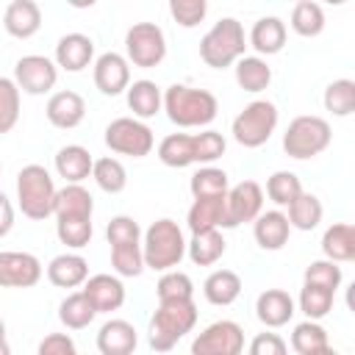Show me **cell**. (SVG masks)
I'll use <instances>...</instances> for the list:
<instances>
[{
    "label": "cell",
    "mask_w": 355,
    "mask_h": 355,
    "mask_svg": "<svg viewBox=\"0 0 355 355\" xmlns=\"http://www.w3.org/2000/svg\"><path fill=\"white\" fill-rule=\"evenodd\" d=\"M58 69H67V72H83L86 67H92L94 61V42L92 36L86 33H64L55 44V58Z\"/></svg>",
    "instance_id": "e0dca14e"
},
{
    "label": "cell",
    "mask_w": 355,
    "mask_h": 355,
    "mask_svg": "<svg viewBox=\"0 0 355 355\" xmlns=\"http://www.w3.org/2000/svg\"><path fill=\"white\" fill-rule=\"evenodd\" d=\"M222 219H225V194L194 197V202H191V208L186 214V225H189L191 233L222 227Z\"/></svg>",
    "instance_id": "f546056e"
},
{
    "label": "cell",
    "mask_w": 355,
    "mask_h": 355,
    "mask_svg": "<svg viewBox=\"0 0 355 355\" xmlns=\"http://www.w3.org/2000/svg\"><path fill=\"white\" fill-rule=\"evenodd\" d=\"M44 116H47V122H50L53 128H58V130H72V128H78V125L83 122V116H86V100H83L78 92H72V89H61V92L50 94V100H47V105H44Z\"/></svg>",
    "instance_id": "2e32d148"
},
{
    "label": "cell",
    "mask_w": 355,
    "mask_h": 355,
    "mask_svg": "<svg viewBox=\"0 0 355 355\" xmlns=\"http://www.w3.org/2000/svg\"><path fill=\"white\" fill-rule=\"evenodd\" d=\"M92 216H55V236L69 250H83L92 241Z\"/></svg>",
    "instance_id": "74e56055"
},
{
    "label": "cell",
    "mask_w": 355,
    "mask_h": 355,
    "mask_svg": "<svg viewBox=\"0 0 355 355\" xmlns=\"http://www.w3.org/2000/svg\"><path fill=\"white\" fill-rule=\"evenodd\" d=\"M78 347L67 333H50L39 344V355H75Z\"/></svg>",
    "instance_id": "816d5d0a"
},
{
    "label": "cell",
    "mask_w": 355,
    "mask_h": 355,
    "mask_svg": "<svg viewBox=\"0 0 355 355\" xmlns=\"http://www.w3.org/2000/svg\"><path fill=\"white\" fill-rule=\"evenodd\" d=\"M105 239L111 247H122V244H141V227L133 216H111L108 227H105Z\"/></svg>",
    "instance_id": "c3c4849f"
},
{
    "label": "cell",
    "mask_w": 355,
    "mask_h": 355,
    "mask_svg": "<svg viewBox=\"0 0 355 355\" xmlns=\"http://www.w3.org/2000/svg\"><path fill=\"white\" fill-rule=\"evenodd\" d=\"M111 269L119 277H139L147 269L144 266V255H141V244L111 247Z\"/></svg>",
    "instance_id": "ee69618b"
},
{
    "label": "cell",
    "mask_w": 355,
    "mask_h": 355,
    "mask_svg": "<svg viewBox=\"0 0 355 355\" xmlns=\"http://www.w3.org/2000/svg\"><path fill=\"white\" fill-rule=\"evenodd\" d=\"M89 302L94 305L97 313H111V311H119L125 305V286H122V277L119 275H92L83 280V288H80Z\"/></svg>",
    "instance_id": "9a60e30c"
},
{
    "label": "cell",
    "mask_w": 355,
    "mask_h": 355,
    "mask_svg": "<svg viewBox=\"0 0 355 355\" xmlns=\"http://www.w3.org/2000/svg\"><path fill=\"white\" fill-rule=\"evenodd\" d=\"M166 6L180 28H197L208 14V0H166Z\"/></svg>",
    "instance_id": "681fc988"
},
{
    "label": "cell",
    "mask_w": 355,
    "mask_h": 355,
    "mask_svg": "<svg viewBox=\"0 0 355 355\" xmlns=\"http://www.w3.org/2000/svg\"><path fill=\"white\" fill-rule=\"evenodd\" d=\"M55 202V180L42 164H28L17 172V205L22 216L42 222L53 216Z\"/></svg>",
    "instance_id": "5b68a950"
},
{
    "label": "cell",
    "mask_w": 355,
    "mask_h": 355,
    "mask_svg": "<svg viewBox=\"0 0 355 355\" xmlns=\"http://www.w3.org/2000/svg\"><path fill=\"white\" fill-rule=\"evenodd\" d=\"M230 189V178L225 169L219 166H211V164H202L191 180H189V191L191 197H214V194H227Z\"/></svg>",
    "instance_id": "f35d334b"
},
{
    "label": "cell",
    "mask_w": 355,
    "mask_h": 355,
    "mask_svg": "<svg viewBox=\"0 0 355 355\" xmlns=\"http://www.w3.org/2000/svg\"><path fill=\"white\" fill-rule=\"evenodd\" d=\"M294 3H297V0H294Z\"/></svg>",
    "instance_id": "680465c9"
},
{
    "label": "cell",
    "mask_w": 355,
    "mask_h": 355,
    "mask_svg": "<svg viewBox=\"0 0 355 355\" xmlns=\"http://www.w3.org/2000/svg\"><path fill=\"white\" fill-rule=\"evenodd\" d=\"M239 294H241V277L233 269H214L202 283V297L216 308L233 305Z\"/></svg>",
    "instance_id": "83f0119b"
},
{
    "label": "cell",
    "mask_w": 355,
    "mask_h": 355,
    "mask_svg": "<svg viewBox=\"0 0 355 355\" xmlns=\"http://www.w3.org/2000/svg\"><path fill=\"white\" fill-rule=\"evenodd\" d=\"M0 172H3V164H0Z\"/></svg>",
    "instance_id": "6f0895ef"
},
{
    "label": "cell",
    "mask_w": 355,
    "mask_h": 355,
    "mask_svg": "<svg viewBox=\"0 0 355 355\" xmlns=\"http://www.w3.org/2000/svg\"><path fill=\"white\" fill-rule=\"evenodd\" d=\"M263 211V189L255 180H241L227 189L225 194V219L222 227H239L244 222H252Z\"/></svg>",
    "instance_id": "7c38bea8"
},
{
    "label": "cell",
    "mask_w": 355,
    "mask_h": 355,
    "mask_svg": "<svg viewBox=\"0 0 355 355\" xmlns=\"http://www.w3.org/2000/svg\"><path fill=\"white\" fill-rule=\"evenodd\" d=\"M225 250H227V241L222 236V227L191 233V239L186 241V255L194 266H214L225 255Z\"/></svg>",
    "instance_id": "cb8c5ba5"
},
{
    "label": "cell",
    "mask_w": 355,
    "mask_h": 355,
    "mask_svg": "<svg viewBox=\"0 0 355 355\" xmlns=\"http://www.w3.org/2000/svg\"><path fill=\"white\" fill-rule=\"evenodd\" d=\"M44 269L33 252L3 250L0 252V288H31L42 280Z\"/></svg>",
    "instance_id": "4fadbf2b"
},
{
    "label": "cell",
    "mask_w": 355,
    "mask_h": 355,
    "mask_svg": "<svg viewBox=\"0 0 355 355\" xmlns=\"http://www.w3.org/2000/svg\"><path fill=\"white\" fill-rule=\"evenodd\" d=\"M291 349L297 355H324V352H330V338H327V330L319 324V319H305V322L294 324Z\"/></svg>",
    "instance_id": "1f68e13d"
},
{
    "label": "cell",
    "mask_w": 355,
    "mask_h": 355,
    "mask_svg": "<svg viewBox=\"0 0 355 355\" xmlns=\"http://www.w3.org/2000/svg\"><path fill=\"white\" fill-rule=\"evenodd\" d=\"M92 178H94V183H97L105 194H119V191H125V186H128V169H125L122 161L114 158V155L97 158V161L92 164Z\"/></svg>",
    "instance_id": "8d00e7d4"
},
{
    "label": "cell",
    "mask_w": 355,
    "mask_h": 355,
    "mask_svg": "<svg viewBox=\"0 0 355 355\" xmlns=\"http://www.w3.org/2000/svg\"><path fill=\"white\" fill-rule=\"evenodd\" d=\"M89 277V261L78 252H61L47 263V280L55 288H78Z\"/></svg>",
    "instance_id": "603a6c76"
},
{
    "label": "cell",
    "mask_w": 355,
    "mask_h": 355,
    "mask_svg": "<svg viewBox=\"0 0 355 355\" xmlns=\"http://www.w3.org/2000/svg\"><path fill=\"white\" fill-rule=\"evenodd\" d=\"M330 141H333L330 122L324 116H316V114L294 116L283 133V150L294 161L316 158L319 153H324L330 147Z\"/></svg>",
    "instance_id": "8992f818"
},
{
    "label": "cell",
    "mask_w": 355,
    "mask_h": 355,
    "mask_svg": "<svg viewBox=\"0 0 355 355\" xmlns=\"http://www.w3.org/2000/svg\"><path fill=\"white\" fill-rule=\"evenodd\" d=\"M197 324L194 297L189 300H158V308L150 319V349L169 352L186 333Z\"/></svg>",
    "instance_id": "7a4b0ae2"
},
{
    "label": "cell",
    "mask_w": 355,
    "mask_h": 355,
    "mask_svg": "<svg viewBox=\"0 0 355 355\" xmlns=\"http://www.w3.org/2000/svg\"><path fill=\"white\" fill-rule=\"evenodd\" d=\"M19 86L14 78H3L0 75V136L14 130V125L19 122Z\"/></svg>",
    "instance_id": "7bdbcfd3"
},
{
    "label": "cell",
    "mask_w": 355,
    "mask_h": 355,
    "mask_svg": "<svg viewBox=\"0 0 355 355\" xmlns=\"http://www.w3.org/2000/svg\"><path fill=\"white\" fill-rule=\"evenodd\" d=\"M244 50H247V36H244V25L236 17H222L200 39V58L211 69L233 67L244 55Z\"/></svg>",
    "instance_id": "277c9868"
},
{
    "label": "cell",
    "mask_w": 355,
    "mask_h": 355,
    "mask_svg": "<svg viewBox=\"0 0 355 355\" xmlns=\"http://www.w3.org/2000/svg\"><path fill=\"white\" fill-rule=\"evenodd\" d=\"M288 344L277 336V333H258L250 341V352L252 355H286Z\"/></svg>",
    "instance_id": "f907efd6"
},
{
    "label": "cell",
    "mask_w": 355,
    "mask_h": 355,
    "mask_svg": "<svg viewBox=\"0 0 355 355\" xmlns=\"http://www.w3.org/2000/svg\"><path fill=\"white\" fill-rule=\"evenodd\" d=\"M158 161L172 169H186L194 164V133H169L158 144Z\"/></svg>",
    "instance_id": "836d02e7"
},
{
    "label": "cell",
    "mask_w": 355,
    "mask_h": 355,
    "mask_svg": "<svg viewBox=\"0 0 355 355\" xmlns=\"http://www.w3.org/2000/svg\"><path fill=\"white\" fill-rule=\"evenodd\" d=\"M241 349H244V330L233 319L211 322L191 341V352L194 355H239Z\"/></svg>",
    "instance_id": "30bf717a"
},
{
    "label": "cell",
    "mask_w": 355,
    "mask_h": 355,
    "mask_svg": "<svg viewBox=\"0 0 355 355\" xmlns=\"http://www.w3.org/2000/svg\"><path fill=\"white\" fill-rule=\"evenodd\" d=\"M92 78H94V86H97L100 94L116 97L130 83V61L122 53L108 50V53H103L92 61Z\"/></svg>",
    "instance_id": "5bb4252c"
},
{
    "label": "cell",
    "mask_w": 355,
    "mask_h": 355,
    "mask_svg": "<svg viewBox=\"0 0 355 355\" xmlns=\"http://www.w3.org/2000/svg\"><path fill=\"white\" fill-rule=\"evenodd\" d=\"M11 227H14V205H11V200L0 191V239H6V236L11 233Z\"/></svg>",
    "instance_id": "f5cc1de1"
},
{
    "label": "cell",
    "mask_w": 355,
    "mask_h": 355,
    "mask_svg": "<svg viewBox=\"0 0 355 355\" xmlns=\"http://www.w3.org/2000/svg\"><path fill=\"white\" fill-rule=\"evenodd\" d=\"M291 31L297 36H305V39H313L324 31V8L322 3L316 0H297L294 8H291Z\"/></svg>",
    "instance_id": "d590c367"
},
{
    "label": "cell",
    "mask_w": 355,
    "mask_h": 355,
    "mask_svg": "<svg viewBox=\"0 0 355 355\" xmlns=\"http://www.w3.org/2000/svg\"><path fill=\"white\" fill-rule=\"evenodd\" d=\"M94 214V197L83 183H64L55 189L53 216H92Z\"/></svg>",
    "instance_id": "4316f807"
},
{
    "label": "cell",
    "mask_w": 355,
    "mask_h": 355,
    "mask_svg": "<svg viewBox=\"0 0 355 355\" xmlns=\"http://www.w3.org/2000/svg\"><path fill=\"white\" fill-rule=\"evenodd\" d=\"M316 3H327V6H344L347 0H316Z\"/></svg>",
    "instance_id": "9f6ffc18"
},
{
    "label": "cell",
    "mask_w": 355,
    "mask_h": 355,
    "mask_svg": "<svg viewBox=\"0 0 355 355\" xmlns=\"http://www.w3.org/2000/svg\"><path fill=\"white\" fill-rule=\"evenodd\" d=\"M288 211H286V216H288V225H291V230H313V227H319V222H322V214H324V208H322V200L316 197V194H311V191H300L288 205H286Z\"/></svg>",
    "instance_id": "d6a6232c"
},
{
    "label": "cell",
    "mask_w": 355,
    "mask_h": 355,
    "mask_svg": "<svg viewBox=\"0 0 355 355\" xmlns=\"http://www.w3.org/2000/svg\"><path fill=\"white\" fill-rule=\"evenodd\" d=\"M141 255H144V266L153 272L175 269L186 255V239L180 225L169 216L155 219L141 233Z\"/></svg>",
    "instance_id": "3957f363"
},
{
    "label": "cell",
    "mask_w": 355,
    "mask_h": 355,
    "mask_svg": "<svg viewBox=\"0 0 355 355\" xmlns=\"http://www.w3.org/2000/svg\"><path fill=\"white\" fill-rule=\"evenodd\" d=\"M286 22L280 17H261L255 19L250 36H247V47H252L258 55H275L286 47Z\"/></svg>",
    "instance_id": "7402d4cb"
},
{
    "label": "cell",
    "mask_w": 355,
    "mask_h": 355,
    "mask_svg": "<svg viewBox=\"0 0 355 355\" xmlns=\"http://www.w3.org/2000/svg\"><path fill=\"white\" fill-rule=\"evenodd\" d=\"M227 150V141L219 130H202L194 133V164H214L216 158H222Z\"/></svg>",
    "instance_id": "7dc6e473"
},
{
    "label": "cell",
    "mask_w": 355,
    "mask_h": 355,
    "mask_svg": "<svg viewBox=\"0 0 355 355\" xmlns=\"http://www.w3.org/2000/svg\"><path fill=\"white\" fill-rule=\"evenodd\" d=\"M252 236H255V244L261 250H283L288 236H291V225H288V216L280 211V208H272V211H261L255 219H252Z\"/></svg>",
    "instance_id": "ac0fdd59"
},
{
    "label": "cell",
    "mask_w": 355,
    "mask_h": 355,
    "mask_svg": "<svg viewBox=\"0 0 355 355\" xmlns=\"http://www.w3.org/2000/svg\"><path fill=\"white\" fill-rule=\"evenodd\" d=\"M300 191H302V183H300V178H297L294 172H288V169H277V172H272V175L266 178V197H269L277 208H286Z\"/></svg>",
    "instance_id": "b9f144b4"
},
{
    "label": "cell",
    "mask_w": 355,
    "mask_h": 355,
    "mask_svg": "<svg viewBox=\"0 0 355 355\" xmlns=\"http://www.w3.org/2000/svg\"><path fill=\"white\" fill-rule=\"evenodd\" d=\"M344 275H341V266L330 258H319V261H311L305 266V275H302V283H316V286H324L330 291H338Z\"/></svg>",
    "instance_id": "bcb514c9"
},
{
    "label": "cell",
    "mask_w": 355,
    "mask_h": 355,
    "mask_svg": "<svg viewBox=\"0 0 355 355\" xmlns=\"http://www.w3.org/2000/svg\"><path fill=\"white\" fill-rule=\"evenodd\" d=\"M155 297L158 300H189V297H194V283L186 272L166 269V272H161V277L155 283Z\"/></svg>",
    "instance_id": "f6af8a7d"
},
{
    "label": "cell",
    "mask_w": 355,
    "mask_h": 355,
    "mask_svg": "<svg viewBox=\"0 0 355 355\" xmlns=\"http://www.w3.org/2000/svg\"><path fill=\"white\" fill-rule=\"evenodd\" d=\"M67 6H72V8H92V6H97V0H67Z\"/></svg>",
    "instance_id": "11a10c76"
},
{
    "label": "cell",
    "mask_w": 355,
    "mask_h": 355,
    "mask_svg": "<svg viewBox=\"0 0 355 355\" xmlns=\"http://www.w3.org/2000/svg\"><path fill=\"white\" fill-rule=\"evenodd\" d=\"M94 316H97V311H94V305L89 302V297L83 291L67 294L58 305V319L67 330H83L94 322Z\"/></svg>",
    "instance_id": "e575fe53"
},
{
    "label": "cell",
    "mask_w": 355,
    "mask_h": 355,
    "mask_svg": "<svg viewBox=\"0 0 355 355\" xmlns=\"http://www.w3.org/2000/svg\"><path fill=\"white\" fill-rule=\"evenodd\" d=\"M233 69H236V83L250 94H258L272 83V67L266 64L263 55H241L233 64Z\"/></svg>",
    "instance_id": "4dcf8cb0"
},
{
    "label": "cell",
    "mask_w": 355,
    "mask_h": 355,
    "mask_svg": "<svg viewBox=\"0 0 355 355\" xmlns=\"http://www.w3.org/2000/svg\"><path fill=\"white\" fill-rule=\"evenodd\" d=\"M139 347V333L128 319H108L100 324L97 349L100 355H130Z\"/></svg>",
    "instance_id": "44dd1931"
},
{
    "label": "cell",
    "mask_w": 355,
    "mask_h": 355,
    "mask_svg": "<svg viewBox=\"0 0 355 355\" xmlns=\"http://www.w3.org/2000/svg\"><path fill=\"white\" fill-rule=\"evenodd\" d=\"M161 111H166L169 122L178 128H208L219 114V103L208 89L172 83L164 92V108Z\"/></svg>",
    "instance_id": "6da1fadb"
},
{
    "label": "cell",
    "mask_w": 355,
    "mask_h": 355,
    "mask_svg": "<svg viewBox=\"0 0 355 355\" xmlns=\"http://www.w3.org/2000/svg\"><path fill=\"white\" fill-rule=\"evenodd\" d=\"M11 352V347H8V341H6V322H3V316H0V355H8Z\"/></svg>",
    "instance_id": "db71d44e"
},
{
    "label": "cell",
    "mask_w": 355,
    "mask_h": 355,
    "mask_svg": "<svg viewBox=\"0 0 355 355\" xmlns=\"http://www.w3.org/2000/svg\"><path fill=\"white\" fill-rule=\"evenodd\" d=\"M125 58L139 69H153L166 58V36L155 22H136L125 33Z\"/></svg>",
    "instance_id": "9c48e42d"
},
{
    "label": "cell",
    "mask_w": 355,
    "mask_h": 355,
    "mask_svg": "<svg viewBox=\"0 0 355 355\" xmlns=\"http://www.w3.org/2000/svg\"><path fill=\"white\" fill-rule=\"evenodd\" d=\"M55 172L58 178H64V183H83L92 175V153L83 144H64L55 153Z\"/></svg>",
    "instance_id": "d4e9b609"
},
{
    "label": "cell",
    "mask_w": 355,
    "mask_h": 355,
    "mask_svg": "<svg viewBox=\"0 0 355 355\" xmlns=\"http://www.w3.org/2000/svg\"><path fill=\"white\" fill-rule=\"evenodd\" d=\"M294 313H297V305H294L291 294L283 288H266L255 300V316L263 327H272V330L283 327L291 322Z\"/></svg>",
    "instance_id": "d6986e66"
},
{
    "label": "cell",
    "mask_w": 355,
    "mask_h": 355,
    "mask_svg": "<svg viewBox=\"0 0 355 355\" xmlns=\"http://www.w3.org/2000/svg\"><path fill=\"white\" fill-rule=\"evenodd\" d=\"M333 300H336V291L316 286V283H302L297 305L308 319H324L333 311Z\"/></svg>",
    "instance_id": "60d3db41"
},
{
    "label": "cell",
    "mask_w": 355,
    "mask_h": 355,
    "mask_svg": "<svg viewBox=\"0 0 355 355\" xmlns=\"http://www.w3.org/2000/svg\"><path fill=\"white\" fill-rule=\"evenodd\" d=\"M105 147L116 155H130V158H144L155 147V136L150 125L139 116H116L105 128Z\"/></svg>",
    "instance_id": "ba28073f"
},
{
    "label": "cell",
    "mask_w": 355,
    "mask_h": 355,
    "mask_svg": "<svg viewBox=\"0 0 355 355\" xmlns=\"http://www.w3.org/2000/svg\"><path fill=\"white\" fill-rule=\"evenodd\" d=\"M14 80H17L19 92H25V94H33V97L47 94L58 83V64L47 55H36V53L22 55L14 64Z\"/></svg>",
    "instance_id": "8fae6325"
},
{
    "label": "cell",
    "mask_w": 355,
    "mask_h": 355,
    "mask_svg": "<svg viewBox=\"0 0 355 355\" xmlns=\"http://www.w3.org/2000/svg\"><path fill=\"white\" fill-rule=\"evenodd\" d=\"M322 103H324V111H330L333 116H349L355 111V80L338 78L327 83Z\"/></svg>",
    "instance_id": "ab89813d"
},
{
    "label": "cell",
    "mask_w": 355,
    "mask_h": 355,
    "mask_svg": "<svg viewBox=\"0 0 355 355\" xmlns=\"http://www.w3.org/2000/svg\"><path fill=\"white\" fill-rule=\"evenodd\" d=\"M277 119H280V114H277V105L272 100H252L236 114V119L230 125V133L241 147L255 150V147H263L272 139V133L277 128Z\"/></svg>",
    "instance_id": "52a82bcc"
},
{
    "label": "cell",
    "mask_w": 355,
    "mask_h": 355,
    "mask_svg": "<svg viewBox=\"0 0 355 355\" xmlns=\"http://www.w3.org/2000/svg\"><path fill=\"white\" fill-rule=\"evenodd\" d=\"M125 100H128V108L133 111V116H139V119H153L164 108V92L155 86V80H147V78L128 83Z\"/></svg>",
    "instance_id": "484cf974"
},
{
    "label": "cell",
    "mask_w": 355,
    "mask_h": 355,
    "mask_svg": "<svg viewBox=\"0 0 355 355\" xmlns=\"http://www.w3.org/2000/svg\"><path fill=\"white\" fill-rule=\"evenodd\" d=\"M322 252L336 263L355 261V227L349 222H336L322 233Z\"/></svg>",
    "instance_id": "f1b7e54d"
},
{
    "label": "cell",
    "mask_w": 355,
    "mask_h": 355,
    "mask_svg": "<svg viewBox=\"0 0 355 355\" xmlns=\"http://www.w3.org/2000/svg\"><path fill=\"white\" fill-rule=\"evenodd\" d=\"M3 28L14 39H31L42 28V8L36 0H11L3 14Z\"/></svg>",
    "instance_id": "ffe728a7"
}]
</instances>
